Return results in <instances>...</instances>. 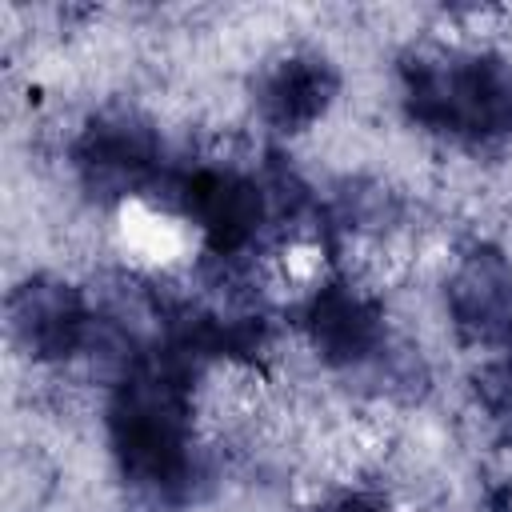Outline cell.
I'll return each instance as SVG.
<instances>
[{
	"label": "cell",
	"mask_w": 512,
	"mask_h": 512,
	"mask_svg": "<svg viewBox=\"0 0 512 512\" xmlns=\"http://www.w3.org/2000/svg\"><path fill=\"white\" fill-rule=\"evenodd\" d=\"M112 452L124 480L152 500H184L196 476L188 420V352L144 356L116 384L108 408Z\"/></svg>",
	"instance_id": "6da1fadb"
},
{
	"label": "cell",
	"mask_w": 512,
	"mask_h": 512,
	"mask_svg": "<svg viewBox=\"0 0 512 512\" xmlns=\"http://www.w3.org/2000/svg\"><path fill=\"white\" fill-rule=\"evenodd\" d=\"M404 100L412 120L456 140L512 136V64L492 52L416 56L404 64Z\"/></svg>",
	"instance_id": "7a4b0ae2"
},
{
	"label": "cell",
	"mask_w": 512,
	"mask_h": 512,
	"mask_svg": "<svg viewBox=\"0 0 512 512\" xmlns=\"http://www.w3.org/2000/svg\"><path fill=\"white\" fill-rule=\"evenodd\" d=\"M8 320L16 340L36 360H68L92 340V308L84 304L80 288L56 276L24 280L8 300Z\"/></svg>",
	"instance_id": "3957f363"
},
{
	"label": "cell",
	"mask_w": 512,
	"mask_h": 512,
	"mask_svg": "<svg viewBox=\"0 0 512 512\" xmlns=\"http://www.w3.org/2000/svg\"><path fill=\"white\" fill-rule=\"evenodd\" d=\"M180 200L192 224L204 232L208 248L220 256L252 244L264 220V192L232 168H196L192 176H184Z\"/></svg>",
	"instance_id": "277c9868"
},
{
	"label": "cell",
	"mask_w": 512,
	"mask_h": 512,
	"mask_svg": "<svg viewBox=\"0 0 512 512\" xmlns=\"http://www.w3.org/2000/svg\"><path fill=\"white\" fill-rule=\"evenodd\" d=\"M76 168L84 184L100 196L136 192L160 168L156 136L132 116H100L84 128L76 144Z\"/></svg>",
	"instance_id": "5b68a950"
},
{
	"label": "cell",
	"mask_w": 512,
	"mask_h": 512,
	"mask_svg": "<svg viewBox=\"0 0 512 512\" xmlns=\"http://www.w3.org/2000/svg\"><path fill=\"white\" fill-rule=\"evenodd\" d=\"M448 308L472 344H512V264L500 248H472L452 280H448Z\"/></svg>",
	"instance_id": "8992f818"
},
{
	"label": "cell",
	"mask_w": 512,
	"mask_h": 512,
	"mask_svg": "<svg viewBox=\"0 0 512 512\" xmlns=\"http://www.w3.org/2000/svg\"><path fill=\"white\" fill-rule=\"evenodd\" d=\"M304 328L316 344V352L328 364H360L384 344V316L380 308L352 292L348 284H324L308 308H304Z\"/></svg>",
	"instance_id": "52a82bcc"
},
{
	"label": "cell",
	"mask_w": 512,
	"mask_h": 512,
	"mask_svg": "<svg viewBox=\"0 0 512 512\" xmlns=\"http://www.w3.org/2000/svg\"><path fill=\"white\" fill-rule=\"evenodd\" d=\"M336 68L324 56L300 52L280 60L264 80H260V112L272 128L280 132H300L312 120H320L336 96Z\"/></svg>",
	"instance_id": "ba28073f"
},
{
	"label": "cell",
	"mask_w": 512,
	"mask_h": 512,
	"mask_svg": "<svg viewBox=\"0 0 512 512\" xmlns=\"http://www.w3.org/2000/svg\"><path fill=\"white\" fill-rule=\"evenodd\" d=\"M324 512H384L376 500H368V496H340V500H332Z\"/></svg>",
	"instance_id": "9c48e42d"
},
{
	"label": "cell",
	"mask_w": 512,
	"mask_h": 512,
	"mask_svg": "<svg viewBox=\"0 0 512 512\" xmlns=\"http://www.w3.org/2000/svg\"><path fill=\"white\" fill-rule=\"evenodd\" d=\"M496 380H500V392H504V400H512V356H508V360L500 364Z\"/></svg>",
	"instance_id": "30bf717a"
}]
</instances>
